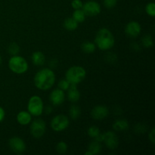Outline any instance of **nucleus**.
<instances>
[{"mask_svg": "<svg viewBox=\"0 0 155 155\" xmlns=\"http://www.w3.org/2000/svg\"><path fill=\"white\" fill-rule=\"evenodd\" d=\"M34 84L40 90H48L55 83V74L49 68H43L38 71L35 75Z\"/></svg>", "mask_w": 155, "mask_h": 155, "instance_id": "1", "label": "nucleus"}, {"mask_svg": "<svg viewBox=\"0 0 155 155\" xmlns=\"http://www.w3.org/2000/svg\"><path fill=\"white\" fill-rule=\"evenodd\" d=\"M115 43L114 36L111 32L106 28H101L97 32L95 44L99 49L107 51L114 47Z\"/></svg>", "mask_w": 155, "mask_h": 155, "instance_id": "2", "label": "nucleus"}, {"mask_svg": "<svg viewBox=\"0 0 155 155\" xmlns=\"http://www.w3.org/2000/svg\"><path fill=\"white\" fill-rule=\"evenodd\" d=\"M86 70L80 66H74L67 71L66 80L71 85H78L86 78Z\"/></svg>", "mask_w": 155, "mask_h": 155, "instance_id": "3", "label": "nucleus"}, {"mask_svg": "<svg viewBox=\"0 0 155 155\" xmlns=\"http://www.w3.org/2000/svg\"><path fill=\"white\" fill-rule=\"evenodd\" d=\"M8 68L17 74H24L28 70V64L24 58L19 55H13L8 61Z\"/></svg>", "mask_w": 155, "mask_h": 155, "instance_id": "4", "label": "nucleus"}, {"mask_svg": "<svg viewBox=\"0 0 155 155\" xmlns=\"http://www.w3.org/2000/svg\"><path fill=\"white\" fill-rule=\"evenodd\" d=\"M27 110L31 115L35 117L40 116L44 110L43 101L37 95H33L30 98L27 104Z\"/></svg>", "mask_w": 155, "mask_h": 155, "instance_id": "5", "label": "nucleus"}, {"mask_svg": "<svg viewBox=\"0 0 155 155\" xmlns=\"http://www.w3.org/2000/svg\"><path fill=\"white\" fill-rule=\"evenodd\" d=\"M69 124V118L63 114H59L54 117L51 121V127L55 132H61L66 130Z\"/></svg>", "mask_w": 155, "mask_h": 155, "instance_id": "6", "label": "nucleus"}, {"mask_svg": "<svg viewBox=\"0 0 155 155\" xmlns=\"http://www.w3.org/2000/svg\"><path fill=\"white\" fill-rule=\"evenodd\" d=\"M46 125L42 119H36L30 125V133L35 139H40L45 134Z\"/></svg>", "mask_w": 155, "mask_h": 155, "instance_id": "7", "label": "nucleus"}, {"mask_svg": "<svg viewBox=\"0 0 155 155\" xmlns=\"http://www.w3.org/2000/svg\"><path fill=\"white\" fill-rule=\"evenodd\" d=\"M82 9L86 16L94 17L101 12V6L99 3L95 1H89L84 3Z\"/></svg>", "mask_w": 155, "mask_h": 155, "instance_id": "8", "label": "nucleus"}, {"mask_svg": "<svg viewBox=\"0 0 155 155\" xmlns=\"http://www.w3.org/2000/svg\"><path fill=\"white\" fill-rule=\"evenodd\" d=\"M8 145L11 150L16 154H21L26 150V144L22 139L19 137H12L9 139Z\"/></svg>", "mask_w": 155, "mask_h": 155, "instance_id": "9", "label": "nucleus"}, {"mask_svg": "<svg viewBox=\"0 0 155 155\" xmlns=\"http://www.w3.org/2000/svg\"><path fill=\"white\" fill-rule=\"evenodd\" d=\"M107 148H108L110 150L116 149L119 145V140H118L117 136L115 134L114 132L108 131L107 133H104V140Z\"/></svg>", "mask_w": 155, "mask_h": 155, "instance_id": "10", "label": "nucleus"}, {"mask_svg": "<svg viewBox=\"0 0 155 155\" xmlns=\"http://www.w3.org/2000/svg\"><path fill=\"white\" fill-rule=\"evenodd\" d=\"M142 31L141 25L136 21H130L125 27V33L130 38H136Z\"/></svg>", "mask_w": 155, "mask_h": 155, "instance_id": "11", "label": "nucleus"}, {"mask_svg": "<svg viewBox=\"0 0 155 155\" xmlns=\"http://www.w3.org/2000/svg\"><path fill=\"white\" fill-rule=\"evenodd\" d=\"M109 114L108 108L104 105H97L92 110L91 115L96 120H101L107 117Z\"/></svg>", "mask_w": 155, "mask_h": 155, "instance_id": "12", "label": "nucleus"}, {"mask_svg": "<svg viewBox=\"0 0 155 155\" xmlns=\"http://www.w3.org/2000/svg\"><path fill=\"white\" fill-rule=\"evenodd\" d=\"M49 99L54 105H60L65 100L64 91L61 90L59 88L54 89L50 94Z\"/></svg>", "mask_w": 155, "mask_h": 155, "instance_id": "13", "label": "nucleus"}, {"mask_svg": "<svg viewBox=\"0 0 155 155\" xmlns=\"http://www.w3.org/2000/svg\"><path fill=\"white\" fill-rule=\"evenodd\" d=\"M68 98L71 102L75 103L80 98V93L77 89V85H71L68 90Z\"/></svg>", "mask_w": 155, "mask_h": 155, "instance_id": "14", "label": "nucleus"}, {"mask_svg": "<svg viewBox=\"0 0 155 155\" xmlns=\"http://www.w3.org/2000/svg\"><path fill=\"white\" fill-rule=\"evenodd\" d=\"M31 120L32 115L28 111H26V110L20 111L17 115V120H18V124H20L21 125H27V124L31 122Z\"/></svg>", "mask_w": 155, "mask_h": 155, "instance_id": "15", "label": "nucleus"}, {"mask_svg": "<svg viewBox=\"0 0 155 155\" xmlns=\"http://www.w3.org/2000/svg\"><path fill=\"white\" fill-rule=\"evenodd\" d=\"M32 62L36 66H42L45 62V57L42 51H35L31 56Z\"/></svg>", "mask_w": 155, "mask_h": 155, "instance_id": "16", "label": "nucleus"}, {"mask_svg": "<svg viewBox=\"0 0 155 155\" xmlns=\"http://www.w3.org/2000/svg\"><path fill=\"white\" fill-rule=\"evenodd\" d=\"M78 23L73 18H68L64 22V27L68 31H74L78 27Z\"/></svg>", "mask_w": 155, "mask_h": 155, "instance_id": "17", "label": "nucleus"}, {"mask_svg": "<svg viewBox=\"0 0 155 155\" xmlns=\"http://www.w3.org/2000/svg\"><path fill=\"white\" fill-rule=\"evenodd\" d=\"M129 124L125 120H118L115 121L113 125V129L115 131H124L128 130Z\"/></svg>", "mask_w": 155, "mask_h": 155, "instance_id": "18", "label": "nucleus"}, {"mask_svg": "<svg viewBox=\"0 0 155 155\" xmlns=\"http://www.w3.org/2000/svg\"><path fill=\"white\" fill-rule=\"evenodd\" d=\"M101 150V142H98L97 141H93L92 142H91L90 144L88 146L87 151H90L92 153V154H98V153H100Z\"/></svg>", "mask_w": 155, "mask_h": 155, "instance_id": "19", "label": "nucleus"}, {"mask_svg": "<svg viewBox=\"0 0 155 155\" xmlns=\"http://www.w3.org/2000/svg\"><path fill=\"white\" fill-rule=\"evenodd\" d=\"M86 15H85L84 12H83V9H77V10H74V13H73L72 18L77 21L78 24L80 23H83V21L86 19Z\"/></svg>", "mask_w": 155, "mask_h": 155, "instance_id": "20", "label": "nucleus"}, {"mask_svg": "<svg viewBox=\"0 0 155 155\" xmlns=\"http://www.w3.org/2000/svg\"><path fill=\"white\" fill-rule=\"evenodd\" d=\"M81 48L83 51H84L86 54H92L95 51V48H96V45L93 42H86L82 44Z\"/></svg>", "mask_w": 155, "mask_h": 155, "instance_id": "21", "label": "nucleus"}, {"mask_svg": "<svg viewBox=\"0 0 155 155\" xmlns=\"http://www.w3.org/2000/svg\"><path fill=\"white\" fill-rule=\"evenodd\" d=\"M81 114V110H80V107L77 105H72L69 109V114L70 117L72 120H77L80 116Z\"/></svg>", "mask_w": 155, "mask_h": 155, "instance_id": "22", "label": "nucleus"}, {"mask_svg": "<svg viewBox=\"0 0 155 155\" xmlns=\"http://www.w3.org/2000/svg\"><path fill=\"white\" fill-rule=\"evenodd\" d=\"M142 45L145 47V48H150L152 47L154 45L153 42V39L150 35H145L143 38L142 39Z\"/></svg>", "mask_w": 155, "mask_h": 155, "instance_id": "23", "label": "nucleus"}, {"mask_svg": "<svg viewBox=\"0 0 155 155\" xmlns=\"http://www.w3.org/2000/svg\"><path fill=\"white\" fill-rule=\"evenodd\" d=\"M56 151L59 154H65L68 151V145H67L66 142L61 141L56 145Z\"/></svg>", "mask_w": 155, "mask_h": 155, "instance_id": "24", "label": "nucleus"}, {"mask_svg": "<svg viewBox=\"0 0 155 155\" xmlns=\"http://www.w3.org/2000/svg\"><path fill=\"white\" fill-rule=\"evenodd\" d=\"M145 12L148 14L149 16L154 18L155 16V4L154 2H151L147 4L146 7H145Z\"/></svg>", "mask_w": 155, "mask_h": 155, "instance_id": "25", "label": "nucleus"}, {"mask_svg": "<svg viewBox=\"0 0 155 155\" xmlns=\"http://www.w3.org/2000/svg\"><path fill=\"white\" fill-rule=\"evenodd\" d=\"M8 50L9 54H12V55H17L19 52L20 48L18 44L15 43V42H12L9 45Z\"/></svg>", "mask_w": 155, "mask_h": 155, "instance_id": "26", "label": "nucleus"}, {"mask_svg": "<svg viewBox=\"0 0 155 155\" xmlns=\"http://www.w3.org/2000/svg\"><path fill=\"white\" fill-rule=\"evenodd\" d=\"M88 135L92 139H95L97 136L100 133V130L95 126H92L88 129Z\"/></svg>", "mask_w": 155, "mask_h": 155, "instance_id": "27", "label": "nucleus"}, {"mask_svg": "<svg viewBox=\"0 0 155 155\" xmlns=\"http://www.w3.org/2000/svg\"><path fill=\"white\" fill-rule=\"evenodd\" d=\"M70 86H71V84L68 83V81L66 80V79H65V80H60L58 83V88L63 91L68 90V88L70 87Z\"/></svg>", "mask_w": 155, "mask_h": 155, "instance_id": "28", "label": "nucleus"}, {"mask_svg": "<svg viewBox=\"0 0 155 155\" xmlns=\"http://www.w3.org/2000/svg\"><path fill=\"white\" fill-rule=\"evenodd\" d=\"M118 0H104V5L107 8H113L116 6Z\"/></svg>", "mask_w": 155, "mask_h": 155, "instance_id": "29", "label": "nucleus"}, {"mask_svg": "<svg viewBox=\"0 0 155 155\" xmlns=\"http://www.w3.org/2000/svg\"><path fill=\"white\" fill-rule=\"evenodd\" d=\"M83 3L81 0H73L71 2V6L74 10L77 9H81L83 8Z\"/></svg>", "mask_w": 155, "mask_h": 155, "instance_id": "30", "label": "nucleus"}, {"mask_svg": "<svg viewBox=\"0 0 155 155\" xmlns=\"http://www.w3.org/2000/svg\"><path fill=\"white\" fill-rule=\"evenodd\" d=\"M148 137H149V140L151 141V143L154 144L155 142V130L154 128L151 130V131L150 132L149 135H148Z\"/></svg>", "mask_w": 155, "mask_h": 155, "instance_id": "31", "label": "nucleus"}, {"mask_svg": "<svg viewBox=\"0 0 155 155\" xmlns=\"http://www.w3.org/2000/svg\"><path fill=\"white\" fill-rule=\"evenodd\" d=\"M5 116V113L4 109L0 107V122H2L4 120Z\"/></svg>", "mask_w": 155, "mask_h": 155, "instance_id": "32", "label": "nucleus"}, {"mask_svg": "<svg viewBox=\"0 0 155 155\" xmlns=\"http://www.w3.org/2000/svg\"><path fill=\"white\" fill-rule=\"evenodd\" d=\"M1 64H2V58L1 56H0V65H1Z\"/></svg>", "mask_w": 155, "mask_h": 155, "instance_id": "33", "label": "nucleus"}]
</instances>
